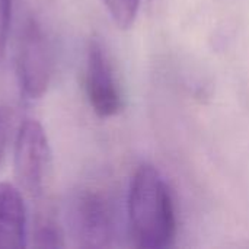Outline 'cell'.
<instances>
[{
  "mask_svg": "<svg viewBox=\"0 0 249 249\" xmlns=\"http://www.w3.org/2000/svg\"><path fill=\"white\" fill-rule=\"evenodd\" d=\"M128 220L133 239L139 248L163 249L172 245L177 235V219L172 197L159 171L140 165L130 184Z\"/></svg>",
  "mask_w": 249,
  "mask_h": 249,
  "instance_id": "1",
  "label": "cell"
},
{
  "mask_svg": "<svg viewBox=\"0 0 249 249\" xmlns=\"http://www.w3.org/2000/svg\"><path fill=\"white\" fill-rule=\"evenodd\" d=\"M50 143L39 121L25 120L16 134L13 169L18 187L32 198L42 196L50 168Z\"/></svg>",
  "mask_w": 249,
  "mask_h": 249,
  "instance_id": "2",
  "label": "cell"
},
{
  "mask_svg": "<svg viewBox=\"0 0 249 249\" xmlns=\"http://www.w3.org/2000/svg\"><path fill=\"white\" fill-rule=\"evenodd\" d=\"M16 74L28 99L45 95L53 76V57L47 35L39 22L28 18L20 29L16 50Z\"/></svg>",
  "mask_w": 249,
  "mask_h": 249,
  "instance_id": "3",
  "label": "cell"
},
{
  "mask_svg": "<svg viewBox=\"0 0 249 249\" xmlns=\"http://www.w3.org/2000/svg\"><path fill=\"white\" fill-rule=\"evenodd\" d=\"M69 225L79 247H109L114 238V212L111 201L98 190H82L70 203Z\"/></svg>",
  "mask_w": 249,
  "mask_h": 249,
  "instance_id": "4",
  "label": "cell"
},
{
  "mask_svg": "<svg viewBox=\"0 0 249 249\" xmlns=\"http://www.w3.org/2000/svg\"><path fill=\"white\" fill-rule=\"evenodd\" d=\"M85 88L89 105L98 117L111 118L121 111V93L105 48L98 39L90 41L88 48Z\"/></svg>",
  "mask_w": 249,
  "mask_h": 249,
  "instance_id": "5",
  "label": "cell"
},
{
  "mask_svg": "<svg viewBox=\"0 0 249 249\" xmlns=\"http://www.w3.org/2000/svg\"><path fill=\"white\" fill-rule=\"evenodd\" d=\"M26 235V209L19 187L0 182V248H25Z\"/></svg>",
  "mask_w": 249,
  "mask_h": 249,
  "instance_id": "6",
  "label": "cell"
},
{
  "mask_svg": "<svg viewBox=\"0 0 249 249\" xmlns=\"http://www.w3.org/2000/svg\"><path fill=\"white\" fill-rule=\"evenodd\" d=\"M32 245L35 248H63L64 232L51 217H38L32 232Z\"/></svg>",
  "mask_w": 249,
  "mask_h": 249,
  "instance_id": "7",
  "label": "cell"
},
{
  "mask_svg": "<svg viewBox=\"0 0 249 249\" xmlns=\"http://www.w3.org/2000/svg\"><path fill=\"white\" fill-rule=\"evenodd\" d=\"M102 3L112 22L120 29H128L134 25L140 0H102Z\"/></svg>",
  "mask_w": 249,
  "mask_h": 249,
  "instance_id": "8",
  "label": "cell"
},
{
  "mask_svg": "<svg viewBox=\"0 0 249 249\" xmlns=\"http://www.w3.org/2000/svg\"><path fill=\"white\" fill-rule=\"evenodd\" d=\"M10 13H12V0H0V64L4 60L9 28H10Z\"/></svg>",
  "mask_w": 249,
  "mask_h": 249,
  "instance_id": "9",
  "label": "cell"
},
{
  "mask_svg": "<svg viewBox=\"0 0 249 249\" xmlns=\"http://www.w3.org/2000/svg\"><path fill=\"white\" fill-rule=\"evenodd\" d=\"M12 127V111L6 107H0V162L3 159L9 134Z\"/></svg>",
  "mask_w": 249,
  "mask_h": 249,
  "instance_id": "10",
  "label": "cell"
}]
</instances>
